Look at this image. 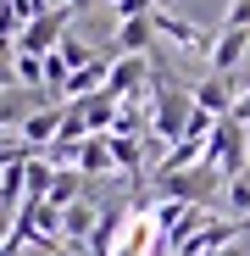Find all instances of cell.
<instances>
[{"instance_id":"obj_1","label":"cell","mask_w":250,"mask_h":256,"mask_svg":"<svg viewBox=\"0 0 250 256\" xmlns=\"http://www.w3.org/2000/svg\"><path fill=\"white\" fill-rule=\"evenodd\" d=\"M156 184H161V195H167V200H178V206H200V212H212V200L228 190V178L217 173L212 162L189 167V173H173V178H156Z\"/></svg>"},{"instance_id":"obj_2","label":"cell","mask_w":250,"mask_h":256,"mask_svg":"<svg viewBox=\"0 0 250 256\" xmlns=\"http://www.w3.org/2000/svg\"><path fill=\"white\" fill-rule=\"evenodd\" d=\"M67 22H72V12H67V6H50L45 17H33V22L17 34L11 56H50L61 39H67Z\"/></svg>"},{"instance_id":"obj_3","label":"cell","mask_w":250,"mask_h":256,"mask_svg":"<svg viewBox=\"0 0 250 256\" xmlns=\"http://www.w3.org/2000/svg\"><path fill=\"white\" fill-rule=\"evenodd\" d=\"M61 112H67V106H39V112L22 122V150H28V156L50 150V145L61 140Z\"/></svg>"},{"instance_id":"obj_4","label":"cell","mask_w":250,"mask_h":256,"mask_svg":"<svg viewBox=\"0 0 250 256\" xmlns=\"http://www.w3.org/2000/svg\"><path fill=\"white\" fill-rule=\"evenodd\" d=\"M245 50H250V28H223L206 62H212V72H217V78H234V72H239V62H245Z\"/></svg>"},{"instance_id":"obj_5","label":"cell","mask_w":250,"mask_h":256,"mask_svg":"<svg viewBox=\"0 0 250 256\" xmlns=\"http://www.w3.org/2000/svg\"><path fill=\"white\" fill-rule=\"evenodd\" d=\"M145 72H150V62L145 56H111V72H106V95H128L134 100V90H139V84H145Z\"/></svg>"},{"instance_id":"obj_6","label":"cell","mask_w":250,"mask_h":256,"mask_svg":"<svg viewBox=\"0 0 250 256\" xmlns=\"http://www.w3.org/2000/svg\"><path fill=\"white\" fill-rule=\"evenodd\" d=\"M67 106L83 117V128H89V134H111V122H117V95H106V90L83 95V100H67Z\"/></svg>"},{"instance_id":"obj_7","label":"cell","mask_w":250,"mask_h":256,"mask_svg":"<svg viewBox=\"0 0 250 256\" xmlns=\"http://www.w3.org/2000/svg\"><path fill=\"white\" fill-rule=\"evenodd\" d=\"M234 100H239V84H228V78H217V72L195 84V106H200V112H212V117H228Z\"/></svg>"},{"instance_id":"obj_8","label":"cell","mask_w":250,"mask_h":256,"mask_svg":"<svg viewBox=\"0 0 250 256\" xmlns=\"http://www.w3.org/2000/svg\"><path fill=\"white\" fill-rule=\"evenodd\" d=\"M111 167H117V162H111V140H106V134H89V140L78 145V173H83V178H106Z\"/></svg>"},{"instance_id":"obj_9","label":"cell","mask_w":250,"mask_h":256,"mask_svg":"<svg viewBox=\"0 0 250 256\" xmlns=\"http://www.w3.org/2000/svg\"><path fill=\"white\" fill-rule=\"evenodd\" d=\"M128 228V212L122 206H111V212H100V223H95V234H89V256H117V234Z\"/></svg>"},{"instance_id":"obj_10","label":"cell","mask_w":250,"mask_h":256,"mask_svg":"<svg viewBox=\"0 0 250 256\" xmlns=\"http://www.w3.org/2000/svg\"><path fill=\"white\" fill-rule=\"evenodd\" d=\"M150 39H156L150 17H134V22H122V28H117V56H145V50H150Z\"/></svg>"},{"instance_id":"obj_11","label":"cell","mask_w":250,"mask_h":256,"mask_svg":"<svg viewBox=\"0 0 250 256\" xmlns=\"http://www.w3.org/2000/svg\"><path fill=\"white\" fill-rule=\"evenodd\" d=\"M95 223H100V212H95L89 200H78V206H67V212H61V240H89V234H95Z\"/></svg>"},{"instance_id":"obj_12","label":"cell","mask_w":250,"mask_h":256,"mask_svg":"<svg viewBox=\"0 0 250 256\" xmlns=\"http://www.w3.org/2000/svg\"><path fill=\"white\" fill-rule=\"evenodd\" d=\"M78 195H83V173L78 167H67V173H56V184H50V212H67V206H78Z\"/></svg>"},{"instance_id":"obj_13","label":"cell","mask_w":250,"mask_h":256,"mask_svg":"<svg viewBox=\"0 0 250 256\" xmlns=\"http://www.w3.org/2000/svg\"><path fill=\"white\" fill-rule=\"evenodd\" d=\"M11 72L22 90H45V56H11Z\"/></svg>"},{"instance_id":"obj_14","label":"cell","mask_w":250,"mask_h":256,"mask_svg":"<svg viewBox=\"0 0 250 256\" xmlns=\"http://www.w3.org/2000/svg\"><path fill=\"white\" fill-rule=\"evenodd\" d=\"M56 56L67 62V72H78V67H89V62H95V50H89V45H83V39H72V34H67V39H61V45H56Z\"/></svg>"},{"instance_id":"obj_15","label":"cell","mask_w":250,"mask_h":256,"mask_svg":"<svg viewBox=\"0 0 250 256\" xmlns=\"http://www.w3.org/2000/svg\"><path fill=\"white\" fill-rule=\"evenodd\" d=\"M106 140H111V162L134 173V167H139V140L134 134H106Z\"/></svg>"},{"instance_id":"obj_16","label":"cell","mask_w":250,"mask_h":256,"mask_svg":"<svg viewBox=\"0 0 250 256\" xmlns=\"http://www.w3.org/2000/svg\"><path fill=\"white\" fill-rule=\"evenodd\" d=\"M223 28H250V0H228V17Z\"/></svg>"},{"instance_id":"obj_17","label":"cell","mask_w":250,"mask_h":256,"mask_svg":"<svg viewBox=\"0 0 250 256\" xmlns=\"http://www.w3.org/2000/svg\"><path fill=\"white\" fill-rule=\"evenodd\" d=\"M11 78H17L11 72V50H0V90H11Z\"/></svg>"},{"instance_id":"obj_18","label":"cell","mask_w":250,"mask_h":256,"mask_svg":"<svg viewBox=\"0 0 250 256\" xmlns=\"http://www.w3.org/2000/svg\"><path fill=\"white\" fill-rule=\"evenodd\" d=\"M11 234H17V218H11V212H0V245H6Z\"/></svg>"},{"instance_id":"obj_19","label":"cell","mask_w":250,"mask_h":256,"mask_svg":"<svg viewBox=\"0 0 250 256\" xmlns=\"http://www.w3.org/2000/svg\"><path fill=\"white\" fill-rule=\"evenodd\" d=\"M206 256H245V245L234 240V245H223V250H206Z\"/></svg>"},{"instance_id":"obj_20","label":"cell","mask_w":250,"mask_h":256,"mask_svg":"<svg viewBox=\"0 0 250 256\" xmlns=\"http://www.w3.org/2000/svg\"><path fill=\"white\" fill-rule=\"evenodd\" d=\"M89 6H95V0H67V12H72V17H83Z\"/></svg>"},{"instance_id":"obj_21","label":"cell","mask_w":250,"mask_h":256,"mask_svg":"<svg viewBox=\"0 0 250 256\" xmlns=\"http://www.w3.org/2000/svg\"><path fill=\"white\" fill-rule=\"evenodd\" d=\"M50 6H67V0H50Z\"/></svg>"},{"instance_id":"obj_22","label":"cell","mask_w":250,"mask_h":256,"mask_svg":"<svg viewBox=\"0 0 250 256\" xmlns=\"http://www.w3.org/2000/svg\"><path fill=\"white\" fill-rule=\"evenodd\" d=\"M56 256H67V250H56Z\"/></svg>"},{"instance_id":"obj_23","label":"cell","mask_w":250,"mask_h":256,"mask_svg":"<svg viewBox=\"0 0 250 256\" xmlns=\"http://www.w3.org/2000/svg\"><path fill=\"white\" fill-rule=\"evenodd\" d=\"M0 6H6V0H0Z\"/></svg>"}]
</instances>
